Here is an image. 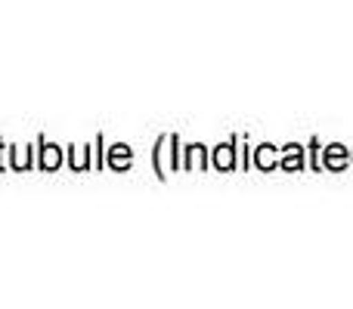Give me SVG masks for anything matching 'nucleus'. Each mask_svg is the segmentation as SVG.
<instances>
[{
	"label": "nucleus",
	"instance_id": "obj_1",
	"mask_svg": "<svg viewBox=\"0 0 353 309\" xmlns=\"http://www.w3.org/2000/svg\"><path fill=\"white\" fill-rule=\"evenodd\" d=\"M217 164H220V167H232V155H230V146H223V149H220V152H217Z\"/></svg>",
	"mask_w": 353,
	"mask_h": 309
},
{
	"label": "nucleus",
	"instance_id": "obj_2",
	"mask_svg": "<svg viewBox=\"0 0 353 309\" xmlns=\"http://www.w3.org/2000/svg\"><path fill=\"white\" fill-rule=\"evenodd\" d=\"M43 161H47V167H56V161H59V158H56V152H53V149H50V152H47V158H43Z\"/></svg>",
	"mask_w": 353,
	"mask_h": 309
}]
</instances>
